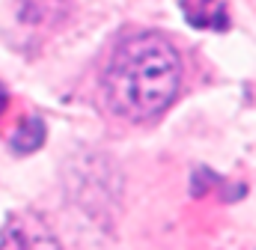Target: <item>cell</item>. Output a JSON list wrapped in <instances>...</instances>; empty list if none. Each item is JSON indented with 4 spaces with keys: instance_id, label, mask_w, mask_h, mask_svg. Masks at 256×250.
I'll return each instance as SVG.
<instances>
[{
    "instance_id": "obj_1",
    "label": "cell",
    "mask_w": 256,
    "mask_h": 250,
    "mask_svg": "<svg viewBox=\"0 0 256 250\" xmlns=\"http://www.w3.org/2000/svg\"><path fill=\"white\" fill-rule=\"evenodd\" d=\"M182 84V62L176 48L155 36L137 33L122 39L104 66L108 108L126 120L143 122L167 110Z\"/></svg>"
},
{
    "instance_id": "obj_2",
    "label": "cell",
    "mask_w": 256,
    "mask_h": 250,
    "mask_svg": "<svg viewBox=\"0 0 256 250\" xmlns=\"http://www.w3.org/2000/svg\"><path fill=\"white\" fill-rule=\"evenodd\" d=\"M0 250H63V248L39 218L21 214L6 226V232L0 238Z\"/></svg>"
},
{
    "instance_id": "obj_3",
    "label": "cell",
    "mask_w": 256,
    "mask_h": 250,
    "mask_svg": "<svg viewBox=\"0 0 256 250\" xmlns=\"http://www.w3.org/2000/svg\"><path fill=\"white\" fill-rule=\"evenodd\" d=\"M179 9L185 21L196 30H226L230 27V12L220 0H179Z\"/></svg>"
},
{
    "instance_id": "obj_4",
    "label": "cell",
    "mask_w": 256,
    "mask_h": 250,
    "mask_svg": "<svg viewBox=\"0 0 256 250\" xmlns=\"http://www.w3.org/2000/svg\"><path fill=\"white\" fill-rule=\"evenodd\" d=\"M42 143H45V122H42L39 116H30L27 122L12 134V143H9V146H12V152H18V155H30V152H36Z\"/></svg>"
}]
</instances>
